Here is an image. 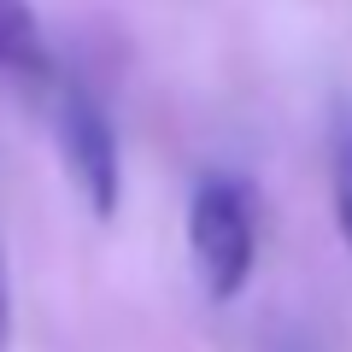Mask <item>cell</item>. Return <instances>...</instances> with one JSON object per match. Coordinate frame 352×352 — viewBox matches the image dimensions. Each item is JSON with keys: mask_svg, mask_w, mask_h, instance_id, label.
<instances>
[{"mask_svg": "<svg viewBox=\"0 0 352 352\" xmlns=\"http://www.w3.org/2000/svg\"><path fill=\"white\" fill-rule=\"evenodd\" d=\"M329 159H335V217H340V235H346V247H352V106L335 112Z\"/></svg>", "mask_w": 352, "mask_h": 352, "instance_id": "4", "label": "cell"}, {"mask_svg": "<svg viewBox=\"0 0 352 352\" xmlns=\"http://www.w3.org/2000/svg\"><path fill=\"white\" fill-rule=\"evenodd\" d=\"M0 76L30 88H53V53L41 41L30 0H0Z\"/></svg>", "mask_w": 352, "mask_h": 352, "instance_id": "3", "label": "cell"}, {"mask_svg": "<svg viewBox=\"0 0 352 352\" xmlns=\"http://www.w3.org/2000/svg\"><path fill=\"white\" fill-rule=\"evenodd\" d=\"M53 141H59V159L71 170L76 194L88 200L94 217L118 212V194H124V159H118V129L106 118V106L88 94L82 82H59L53 76Z\"/></svg>", "mask_w": 352, "mask_h": 352, "instance_id": "2", "label": "cell"}, {"mask_svg": "<svg viewBox=\"0 0 352 352\" xmlns=\"http://www.w3.org/2000/svg\"><path fill=\"white\" fill-rule=\"evenodd\" d=\"M188 252L200 270V288L212 300H235L258 258V217L252 194L235 176H200L188 200Z\"/></svg>", "mask_w": 352, "mask_h": 352, "instance_id": "1", "label": "cell"}, {"mask_svg": "<svg viewBox=\"0 0 352 352\" xmlns=\"http://www.w3.org/2000/svg\"><path fill=\"white\" fill-rule=\"evenodd\" d=\"M0 352H12V270H6V247H0Z\"/></svg>", "mask_w": 352, "mask_h": 352, "instance_id": "5", "label": "cell"}]
</instances>
